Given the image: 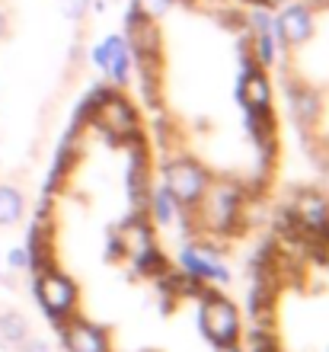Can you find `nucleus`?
Segmentation results:
<instances>
[{"mask_svg":"<svg viewBox=\"0 0 329 352\" xmlns=\"http://www.w3.org/2000/svg\"><path fill=\"white\" fill-rule=\"evenodd\" d=\"M7 263H10V269H13V272H19V269H29V253H26V247H16V250H10Z\"/></svg>","mask_w":329,"mask_h":352,"instance_id":"nucleus-21","label":"nucleus"},{"mask_svg":"<svg viewBox=\"0 0 329 352\" xmlns=\"http://www.w3.org/2000/svg\"><path fill=\"white\" fill-rule=\"evenodd\" d=\"M179 212H183V205L170 195V189L166 186H154V192H150V218H157L160 224H170L179 218Z\"/></svg>","mask_w":329,"mask_h":352,"instance_id":"nucleus-18","label":"nucleus"},{"mask_svg":"<svg viewBox=\"0 0 329 352\" xmlns=\"http://www.w3.org/2000/svg\"><path fill=\"white\" fill-rule=\"evenodd\" d=\"M176 0H135L131 7L135 10H141L144 16H150V19H160L163 13H170V7H173Z\"/></svg>","mask_w":329,"mask_h":352,"instance_id":"nucleus-19","label":"nucleus"},{"mask_svg":"<svg viewBox=\"0 0 329 352\" xmlns=\"http://www.w3.org/2000/svg\"><path fill=\"white\" fill-rule=\"evenodd\" d=\"M249 189L237 179H214L211 176L208 189L201 195L192 208H185L189 214H198L201 231H208L211 237H230V234L243 231L240 224V212H243V202H247Z\"/></svg>","mask_w":329,"mask_h":352,"instance_id":"nucleus-1","label":"nucleus"},{"mask_svg":"<svg viewBox=\"0 0 329 352\" xmlns=\"http://www.w3.org/2000/svg\"><path fill=\"white\" fill-rule=\"evenodd\" d=\"M317 256H320V263H323V266L329 269V237H326V241L320 243V250H317Z\"/></svg>","mask_w":329,"mask_h":352,"instance_id":"nucleus-23","label":"nucleus"},{"mask_svg":"<svg viewBox=\"0 0 329 352\" xmlns=\"http://www.w3.org/2000/svg\"><path fill=\"white\" fill-rule=\"evenodd\" d=\"M288 102H291V116L297 119V125H301L304 131H310L320 125V119H323L320 90H313V87H307V84H291Z\"/></svg>","mask_w":329,"mask_h":352,"instance_id":"nucleus-15","label":"nucleus"},{"mask_svg":"<svg viewBox=\"0 0 329 352\" xmlns=\"http://www.w3.org/2000/svg\"><path fill=\"white\" fill-rule=\"evenodd\" d=\"M23 212H26L23 192L16 186H0V228H13L23 218Z\"/></svg>","mask_w":329,"mask_h":352,"instance_id":"nucleus-17","label":"nucleus"},{"mask_svg":"<svg viewBox=\"0 0 329 352\" xmlns=\"http://www.w3.org/2000/svg\"><path fill=\"white\" fill-rule=\"evenodd\" d=\"M208 183H211V173L201 167L198 160L185 157V154L166 160V167H163V186L170 189V195H173L176 202L183 205V208H192L201 195H205Z\"/></svg>","mask_w":329,"mask_h":352,"instance_id":"nucleus-4","label":"nucleus"},{"mask_svg":"<svg viewBox=\"0 0 329 352\" xmlns=\"http://www.w3.org/2000/svg\"><path fill=\"white\" fill-rule=\"evenodd\" d=\"M288 212H291L294 224L301 228L304 237L313 243V250H320V243L329 237V195L317 192V189L297 192Z\"/></svg>","mask_w":329,"mask_h":352,"instance_id":"nucleus-7","label":"nucleus"},{"mask_svg":"<svg viewBox=\"0 0 329 352\" xmlns=\"http://www.w3.org/2000/svg\"><path fill=\"white\" fill-rule=\"evenodd\" d=\"M195 327H198V333L205 336L211 346L243 343V317H240L237 305H234L227 295H220L218 288H208V292L201 295Z\"/></svg>","mask_w":329,"mask_h":352,"instance_id":"nucleus-2","label":"nucleus"},{"mask_svg":"<svg viewBox=\"0 0 329 352\" xmlns=\"http://www.w3.org/2000/svg\"><path fill=\"white\" fill-rule=\"evenodd\" d=\"M90 129H100L112 144H122V141L135 138V135H144L141 116H137V109L131 106V100L119 90H109V87L100 90V100L93 106Z\"/></svg>","mask_w":329,"mask_h":352,"instance_id":"nucleus-3","label":"nucleus"},{"mask_svg":"<svg viewBox=\"0 0 329 352\" xmlns=\"http://www.w3.org/2000/svg\"><path fill=\"white\" fill-rule=\"evenodd\" d=\"M36 298L52 320L73 314L80 307V288H77V282L71 276L58 272V266L36 276Z\"/></svg>","mask_w":329,"mask_h":352,"instance_id":"nucleus-6","label":"nucleus"},{"mask_svg":"<svg viewBox=\"0 0 329 352\" xmlns=\"http://www.w3.org/2000/svg\"><path fill=\"white\" fill-rule=\"evenodd\" d=\"M7 32H10V19H7V13L0 10V38L7 36Z\"/></svg>","mask_w":329,"mask_h":352,"instance_id":"nucleus-24","label":"nucleus"},{"mask_svg":"<svg viewBox=\"0 0 329 352\" xmlns=\"http://www.w3.org/2000/svg\"><path fill=\"white\" fill-rule=\"evenodd\" d=\"M247 131L253 138V148L259 154V164L269 167L278 154V125L272 112H247Z\"/></svg>","mask_w":329,"mask_h":352,"instance_id":"nucleus-14","label":"nucleus"},{"mask_svg":"<svg viewBox=\"0 0 329 352\" xmlns=\"http://www.w3.org/2000/svg\"><path fill=\"white\" fill-rule=\"evenodd\" d=\"M323 183H326V195H329V164L323 167Z\"/></svg>","mask_w":329,"mask_h":352,"instance_id":"nucleus-25","label":"nucleus"},{"mask_svg":"<svg viewBox=\"0 0 329 352\" xmlns=\"http://www.w3.org/2000/svg\"><path fill=\"white\" fill-rule=\"evenodd\" d=\"M179 269L189 272L192 278L211 285V282H227V266L220 263L218 256V247H211V243H192V247H185L179 253Z\"/></svg>","mask_w":329,"mask_h":352,"instance_id":"nucleus-11","label":"nucleus"},{"mask_svg":"<svg viewBox=\"0 0 329 352\" xmlns=\"http://www.w3.org/2000/svg\"><path fill=\"white\" fill-rule=\"evenodd\" d=\"M125 42H128L135 61H163V36L157 19L144 16L141 10L131 7L125 16Z\"/></svg>","mask_w":329,"mask_h":352,"instance_id":"nucleus-8","label":"nucleus"},{"mask_svg":"<svg viewBox=\"0 0 329 352\" xmlns=\"http://www.w3.org/2000/svg\"><path fill=\"white\" fill-rule=\"evenodd\" d=\"M58 7H61V13L71 19H80L83 13H87V7H90V0H58Z\"/></svg>","mask_w":329,"mask_h":352,"instance_id":"nucleus-20","label":"nucleus"},{"mask_svg":"<svg viewBox=\"0 0 329 352\" xmlns=\"http://www.w3.org/2000/svg\"><path fill=\"white\" fill-rule=\"evenodd\" d=\"M29 333L32 327L19 311H0V343L3 346H19Z\"/></svg>","mask_w":329,"mask_h":352,"instance_id":"nucleus-16","label":"nucleus"},{"mask_svg":"<svg viewBox=\"0 0 329 352\" xmlns=\"http://www.w3.org/2000/svg\"><path fill=\"white\" fill-rule=\"evenodd\" d=\"M52 324H55V330L67 352H112L109 330H106L100 320L87 317L80 307H77L73 314L52 320Z\"/></svg>","mask_w":329,"mask_h":352,"instance_id":"nucleus-5","label":"nucleus"},{"mask_svg":"<svg viewBox=\"0 0 329 352\" xmlns=\"http://www.w3.org/2000/svg\"><path fill=\"white\" fill-rule=\"evenodd\" d=\"M240 102L247 112H272V80L265 74V67H243L240 77V90H237Z\"/></svg>","mask_w":329,"mask_h":352,"instance_id":"nucleus-13","label":"nucleus"},{"mask_svg":"<svg viewBox=\"0 0 329 352\" xmlns=\"http://www.w3.org/2000/svg\"><path fill=\"white\" fill-rule=\"evenodd\" d=\"M313 3H288V7L275 16V32L284 48H301L307 45L317 32V13Z\"/></svg>","mask_w":329,"mask_h":352,"instance_id":"nucleus-9","label":"nucleus"},{"mask_svg":"<svg viewBox=\"0 0 329 352\" xmlns=\"http://www.w3.org/2000/svg\"><path fill=\"white\" fill-rule=\"evenodd\" d=\"M93 65L109 77L115 87H125L135 77V55L122 36H109L102 45L93 48Z\"/></svg>","mask_w":329,"mask_h":352,"instance_id":"nucleus-10","label":"nucleus"},{"mask_svg":"<svg viewBox=\"0 0 329 352\" xmlns=\"http://www.w3.org/2000/svg\"><path fill=\"white\" fill-rule=\"evenodd\" d=\"M115 243H119L122 256H128V260H137V256H144L157 247V234H154V224L150 218H125V221L115 228Z\"/></svg>","mask_w":329,"mask_h":352,"instance_id":"nucleus-12","label":"nucleus"},{"mask_svg":"<svg viewBox=\"0 0 329 352\" xmlns=\"http://www.w3.org/2000/svg\"><path fill=\"white\" fill-rule=\"evenodd\" d=\"M288 3H294V0H259L256 7H265V10H278V7H288Z\"/></svg>","mask_w":329,"mask_h":352,"instance_id":"nucleus-22","label":"nucleus"}]
</instances>
